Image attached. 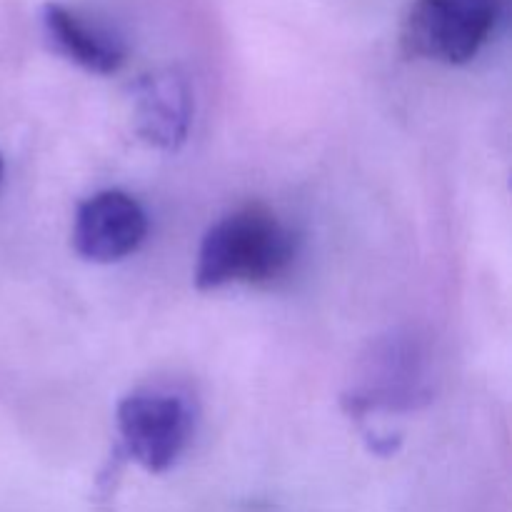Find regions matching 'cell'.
Here are the masks:
<instances>
[{"label":"cell","instance_id":"cell-1","mask_svg":"<svg viewBox=\"0 0 512 512\" xmlns=\"http://www.w3.org/2000/svg\"><path fill=\"white\" fill-rule=\"evenodd\" d=\"M295 235L273 210L253 203L220 218L205 233L195 265L198 290H218L230 283L263 285L290 268Z\"/></svg>","mask_w":512,"mask_h":512},{"label":"cell","instance_id":"cell-2","mask_svg":"<svg viewBox=\"0 0 512 512\" xmlns=\"http://www.w3.org/2000/svg\"><path fill=\"white\" fill-rule=\"evenodd\" d=\"M500 15V0H415L400 43L410 58L465 65L480 53Z\"/></svg>","mask_w":512,"mask_h":512},{"label":"cell","instance_id":"cell-3","mask_svg":"<svg viewBox=\"0 0 512 512\" xmlns=\"http://www.w3.org/2000/svg\"><path fill=\"white\" fill-rule=\"evenodd\" d=\"M115 420L123 453L148 473H165L188 448L195 413L180 393L138 388L120 400Z\"/></svg>","mask_w":512,"mask_h":512},{"label":"cell","instance_id":"cell-4","mask_svg":"<svg viewBox=\"0 0 512 512\" xmlns=\"http://www.w3.org/2000/svg\"><path fill=\"white\" fill-rule=\"evenodd\" d=\"M148 213L123 190H100L78 205L73 248L88 263H118L143 245Z\"/></svg>","mask_w":512,"mask_h":512},{"label":"cell","instance_id":"cell-5","mask_svg":"<svg viewBox=\"0 0 512 512\" xmlns=\"http://www.w3.org/2000/svg\"><path fill=\"white\" fill-rule=\"evenodd\" d=\"M368 378L343 398V408L353 418H365L373 410L415 408L430 400L423 378V350L410 338L385 340L370 358Z\"/></svg>","mask_w":512,"mask_h":512},{"label":"cell","instance_id":"cell-6","mask_svg":"<svg viewBox=\"0 0 512 512\" xmlns=\"http://www.w3.org/2000/svg\"><path fill=\"white\" fill-rule=\"evenodd\" d=\"M135 130L160 150H178L188 138L193 98L178 73L145 75L133 88Z\"/></svg>","mask_w":512,"mask_h":512},{"label":"cell","instance_id":"cell-7","mask_svg":"<svg viewBox=\"0 0 512 512\" xmlns=\"http://www.w3.org/2000/svg\"><path fill=\"white\" fill-rule=\"evenodd\" d=\"M43 33L50 48L88 73H118L125 63V45L108 30L90 25L60 3L43 8Z\"/></svg>","mask_w":512,"mask_h":512},{"label":"cell","instance_id":"cell-8","mask_svg":"<svg viewBox=\"0 0 512 512\" xmlns=\"http://www.w3.org/2000/svg\"><path fill=\"white\" fill-rule=\"evenodd\" d=\"M3 173H5V163H3V155H0V180H3Z\"/></svg>","mask_w":512,"mask_h":512}]
</instances>
